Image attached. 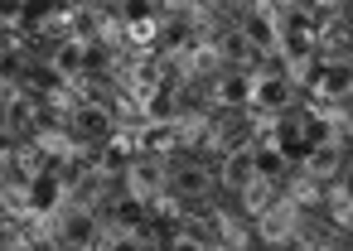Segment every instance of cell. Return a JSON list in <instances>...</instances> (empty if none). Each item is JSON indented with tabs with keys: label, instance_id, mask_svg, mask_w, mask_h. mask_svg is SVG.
Here are the masks:
<instances>
[{
	"label": "cell",
	"instance_id": "3",
	"mask_svg": "<svg viewBox=\"0 0 353 251\" xmlns=\"http://www.w3.org/2000/svg\"><path fill=\"white\" fill-rule=\"evenodd\" d=\"M290 78H285V68H261V73H252V111H266V116H281L285 107H290Z\"/></svg>",
	"mask_w": 353,
	"mask_h": 251
},
{
	"label": "cell",
	"instance_id": "13",
	"mask_svg": "<svg viewBox=\"0 0 353 251\" xmlns=\"http://www.w3.org/2000/svg\"><path fill=\"white\" fill-rule=\"evenodd\" d=\"M256 179V160H252V150H232V155H223V184L228 188H247Z\"/></svg>",
	"mask_w": 353,
	"mask_h": 251
},
{
	"label": "cell",
	"instance_id": "7",
	"mask_svg": "<svg viewBox=\"0 0 353 251\" xmlns=\"http://www.w3.org/2000/svg\"><path fill=\"white\" fill-rule=\"evenodd\" d=\"M49 68H54L59 83H78V78H88V44H83V39H63V44L54 49Z\"/></svg>",
	"mask_w": 353,
	"mask_h": 251
},
{
	"label": "cell",
	"instance_id": "8",
	"mask_svg": "<svg viewBox=\"0 0 353 251\" xmlns=\"http://www.w3.org/2000/svg\"><path fill=\"white\" fill-rule=\"evenodd\" d=\"M25 193H30V212L49 217V212H59V203H63V193H68V188H63V179H59L54 169H44V174H34V179H30V188H25Z\"/></svg>",
	"mask_w": 353,
	"mask_h": 251
},
{
	"label": "cell",
	"instance_id": "25",
	"mask_svg": "<svg viewBox=\"0 0 353 251\" xmlns=\"http://www.w3.org/2000/svg\"><path fill=\"white\" fill-rule=\"evenodd\" d=\"M63 251H97V246H63Z\"/></svg>",
	"mask_w": 353,
	"mask_h": 251
},
{
	"label": "cell",
	"instance_id": "24",
	"mask_svg": "<svg viewBox=\"0 0 353 251\" xmlns=\"http://www.w3.org/2000/svg\"><path fill=\"white\" fill-rule=\"evenodd\" d=\"M343 193L353 198V169H343Z\"/></svg>",
	"mask_w": 353,
	"mask_h": 251
},
{
	"label": "cell",
	"instance_id": "2",
	"mask_svg": "<svg viewBox=\"0 0 353 251\" xmlns=\"http://www.w3.org/2000/svg\"><path fill=\"white\" fill-rule=\"evenodd\" d=\"M237 34H242L252 49H261V54H281V10H276V6H252V10L242 15Z\"/></svg>",
	"mask_w": 353,
	"mask_h": 251
},
{
	"label": "cell",
	"instance_id": "4",
	"mask_svg": "<svg viewBox=\"0 0 353 251\" xmlns=\"http://www.w3.org/2000/svg\"><path fill=\"white\" fill-rule=\"evenodd\" d=\"M256 232H261V241H271V246H290V241L300 237V203L276 198V203L256 217Z\"/></svg>",
	"mask_w": 353,
	"mask_h": 251
},
{
	"label": "cell",
	"instance_id": "19",
	"mask_svg": "<svg viewBox=\"0 0 353 251\" xmlns=\"http://www.w3.org/2000/svg\"><path fill=\"white\" fill-rule=\"evenodd\" d=\"M160 251H208V237L203 232H174Z\"/></svg>",
	"mask_w": 353,
	"mask_h": 251
},
{
	"label": "cell",
	"instance_id": "1",
	"mask_svg": "<svg viewBox=\"0 0 353 251\" xmlns=\"http://www.w3.org/2000/svg\"><path fill=\"white\" fill-rule=\"evenodd\" d=\"M126 193H131L141 208H150L155 198L170 193V169L160 164V155H136V160L126 164Z\"/></svg>",
	"mask_w": 353,
	"mask_h": 251
},
{
	"label": "cell",
	"instance_id": "23",
	"mask_svg": "<svg viewBox=\"0 0 353 251\" xmlns=\"http://www.w3.org/2000/svg\"><path fill=\"white\" fill-rule=\"evenodd\" d=\"M271 6H276V10L285 15V10H300V0H271Z\"/></svg>",
	"mask_w": 353,
	"mask_h": 251
},
{
	"label": "cell",
	"instance_id": "14",
	"mask_svg": "<svg viewBox=\"0 0 353 251\" xmlns=\"http://www.w3.org/2000/svg\"><path fill=\"white\" fill-rule=\"evenodd\" d=\"M300 164H305V174H314V179L324 184L329 174H339V140H329V145H314V150H310Z\"/></svg>",
	"mask_w": 353,
	"mask_h": 251
},
{
	"label": "cell",
	"instance_id": "20",
	"mask_svg": "<svg viewBox=\"0 0 353 251\" xmlns=\"http://www.w3.org/2000/svg\"><path fill=\"white\" fill-rule=\"evenodd\" d=\"M126 34H131V44H150V39H155L160 30H155V20H150V15H131Z\"/></svg>",
	"mask_w": 353,
	"mask_h": 251
},
{
	"label": "cell",
	"instance_id": "22",
	"mask_svg": "<svg viewBox=\"0 0 353 251\" xmlns=\"http://www.w3.org/2000/svg\"><path fill=\"white\" fill-rule=\"evenodd\" d=\"M348 0H314V10H343Z\"/></svg>",
	"mask_w": 353,
	"mask_h": 251
},
{
	"label": "cell",
	"instance_id": "17",
	"mask_svg": "<svg viewBox=\"0 0 353 251\" xmlns=\"http://www.w3.org/2000/svg\"><path fill=\"white\" fill-rule=\"evenodd\" d=\"M97 251H145V237L141 232H121V227H107Z\"/></svg>",
	"mask_w": 353,
	"mask_h": 251
},
{
	"label": "cell",
	"instance_id": "16",
	"mask_svg": "<svg viewBox=\"0 0 353 251\" xmlns=\"http://www.w3.org/2000/svg\"><path fill=\"white\" fill-rule=\"evenodd\" d=\"M271 203H276V184H271V179H252V184L242 188V208H247L252 217H261Z\"/></svg>",
	"mask_w": 353,
	"mask_h": 251
},
{
	"label": "cell",
	"instance_id": "6",
	"mask_svg": "<svg viewBox=\"0 0 353 251\" xmlns=\"http://www.w3.org/2000/svg\"><path fill=\"white\" fill-rule=\"evenodd\" d=\"M102 232H107V227H102V222H97V212H92V208H83V203H78V208H68V212L59 217V237H63L68 246H97V241H102Z\"/></svg>",
	"mask_w": 353,
	"mask_h": 251
},
{
	"label": "cell",
	"instance_id": "12",
	"mask_svg": "<svg viewBox=\"0 0 353 251\" xmlns=\"http://www.w3.org/2000/svg\"><path fill=\"white\" fill-rule=\"evenodd\" d=\"M73 126L83 131V135H102V140H112V111L107 107H97V102H78L73 107Z\"/></svg>",
	"mask_w": 353,
	"mask_h": 251
},
{
	"label": "cell",
	"instance_id": "10",
	"mask_svg": "<svg viewBox=\"0 0 353 251\" xmlns=\"http://www.w3.org/2000/svg\"><path fill=\"white\" fill-rule=\"evenodd\" d=\"M213 102L218 107H228V111H237V107H252V73H223L218 83H213Z\"/></svg>",
	"mask_w": 353,
	"mask_h": 251
},
{
	"label": "cell",
	"instance_id": "11",
	"mask_svg": "<svg viewBox=\"0 0 353 251\" xmlns=\"http://www.w3.org/2000/svg\"><path fill=\"white\" fill-rule=\"evenodd\" d=\"M6 126H15V131L44 126V107H39L30 92H10V102H6Z\"/></svg>",
	"mask_w": 353,
	"mask_h": 251
},
{
	"label": "cell",
	"instance_id": "21",
	"mask_svg": "<svg viewBox=\"0 0 353 251\" xmlns=\"http://www.w3.org/2000/svg\"><path fill=\"white\" fill-rule=\"evenodd\" d=\"M44 10H49V20L59 25V20H68V15L78 10V0H44Z\"/></svg>",
	"mask_w": 353,
	"mask_h": 251
},
{
	"label": "cell",
	"instance_id": "15",
	"mask_svg": "<svg viewBox=\"0 0 353 251\" xmlns=\"http://www.w3.org/2000/svg\"><path fill=\"white\" fill-rule=\"evenodd\" d=\"M252 160H256V179H271V184H281V174H285V155H281V145H276V140H266V145H252Z\"/></svg>",
	"mask_w": 353,
	"mask_h": 251
},
{
	"label": "cell",
	"instance_id": "5",
	"mask_svg": "<svg viewBox=\"0 0 353 251\" xmlns=\"http://www.w3.org/2000/svg\"><path fill=\"white\" fill-rule=\"evenodd\" d=\"M310 92H314V102H343V97H353V63L348 58H324L319 73H314V83H310Z\"/></svg>",
	"mask_w": 353,
	"mask_h": 251
},
{
	"label": "cell",
	"instance_id": "18",
	"mask_svg": "<svg viewBox=\"0 0 353 251\" xmlns=\"http://www.w3.org/2000/svg\"><path fill=\"white\" fill-rule=\"evenodd\" d=\"M290 203H319V179L300 169V179L290 184Z\"/></svg>",
	"mask_w": 353,
	"mask_h": 251
},
{
	"label": "cell",
	"instance_id": "9",
	"mask_svg": "<svg viewBox=\"0 0 353 251\" xmlns=\"http://www.w3.org/2000/svg\"><path fill=\"white\" fill-rule=\"evenodd\" d=\"M170 193H174V198H203V193H208V169L194 164V160L170 164Z\"/></svg>",
	"mask_w": 353,
	"mask_h": 251
}]
</instances>
